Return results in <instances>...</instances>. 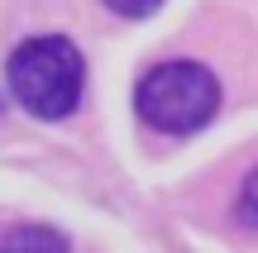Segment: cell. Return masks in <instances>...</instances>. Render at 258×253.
I'll use <instances>...</instances> for the list:
<instances>
[{
    "mask_svg": "<svg viewBox=\"0 0 258 253\" xmlns=\"http://www.w3.org/2000/svg\"><path fill=\"white\" fill-rule=\"evenodd\" d=\"M101 5L115 10V15H124V19H148V15L163 10V0H101Z\"/></svg>",
    "mask_w": 258,
    "mask_h": 253,
    "instance_id": "cell-5",
    "label": "cell"
},
{
    "mask_svg": "<svg viewBox=\"0 0 258 253\" xmlns=\"http://www.w3.org/2000/svg\"><path fill=\"white\" fill-rule=\"evenodd\" d=\"M10 96L24 105L34 120H67L82 105L86 91V62L82 48L62 34H38L10 53L5 62Z\"/></svg>",
    "mask_w": 258,
    "mask_h": 253,
    "instance_id": "cell-1",
    "label": "cell"
},
{
    "mask_svg": "<svg viewBox=\"0 0 258 253\" xmlns=\"http://www.w3.org/2000/svg\"><path fill=\"white\" fill-rule=\"evenodd\" d=\"M0 248H38V253H67L72 239L57 234V229H43V225H10L0 234Z\"/></svg>",
    "mask_w": 258,
    "mask_h": 253,
    "instance_id": "cell-3",
    "label": "cell"
},
{
    "mask_svg": "<svg viewBox=\"0 0 258 253\" xmlns=\"http://www.w3.org/2000/svg\"><path fill=\"white\" fill-rule=\"evenodd\" d=\"M0 105H5V101H0Z\"/></svg>",
    "mask_w": 258,
    "mask_h": 253,
    "instance_id": "cell-6",
    "label": "cell"
},
{
    "mask_svg": "<svg viewBox=\"0 0 258 253\" xmlns=\"http://www.w3.org/2000/svg\"><path fill=\"white\" fill-rule=\"evenodd\" d=\"M134 105L139 120L158 134H172V139H186V134L206 129L220 110V81L206 62H191V57H167V62L148 67L134 86Z\"/></svg>",
    "mask_w": 258,
    "mask_h": 253,
    "instance_id": "cell-2",
    "label": "cell"
},
{
    "mask_svg": "<svg viewBox=\"0 0 258 253\" xmlns=\"http://www.w3.org/2000/svg\"><path fill=\"white\" fill-rule=\"evenodd\" d=\"M234 220H239L244 229H258V167L244 177L239 196H234Z\"/></svg>",
    "mask_w": 258,
    "mask_h": 253,
    "instance_id": "cell-4",
    "label": "cell"
}]
</instances>
